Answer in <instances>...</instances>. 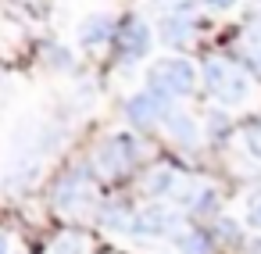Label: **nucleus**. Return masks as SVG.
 <instances>
[{
	"label": "nucleus",
	"instance_id": "aec40b11",
	"mask_svg": "<svg viewBox=\"0 0 261 254\" xmlns=\"http://www.w3.org/2000/svg\"><path fill=\"white\" fill-rule=\"evenodd\" d=\"M250 254H261V240H254V243H250Z\"/></svg>",
	"mask_w": 261,
	"mask_h": 254
},
{
	"label": "nucleus",
	"instance_id": "ddd939ff",
	"mask_svg": "<svg viewBox=\"0 0 261 254\" xmlns=\"http://www.w3.org/2000/svg\"><path fill=\"white\" fill-rule=\"evenodd\" d=\"M175 247H179L182 254H207V243H204L200 233H179V236H175Z\"/></svg>",
	"mask_w": 261,
	"mask_h": 254
},
{
	"label": "nucleus",
	"instance_id": "a211bd4d",
	"mask_svg": "<svg viewBox=\"0 0 261 254\" xmlns=\"http://www.w3.org/2000/svg\"><path fill=\"white\" fill-rule=\"evenodd\" d=\"M247 150L261 161V129H250V133H247Z\"/></svg>",
	"mask_w": 261,
	"mask_h": 254
},
{
	"label": "nucleus",
	"instance_id": "9b49d317",
	"mask_svg": "<svg viewBox=\"0 0 261 254\" xmlns=\"http://www.w3.org/2000/svg\"><path fill=\"white\" fill-rule=\"evenodd\" d=\"M50 254H86V236L79 233H61L50 247Z\"/></svg>",
	"mask_w": 261,
	"mask_h": 254
},
{
	"label": "nucleus",
	"instance_id": "2eb2a0df",
	"mask_svg": "<svg viewBox=\"0 0 261 254\" xmlns=\"http://www.w3.org/2000/svg\"><path fill=\"white\" fill-rule=\"evenodd\" d=\"M247 54H250V61L261 68V22L247 29Z\"/></svg>",
	"mask_w": 261,
	"mask_h": 254
},
{
	"label": "nucleus",
	"instance_id": "dca6fc26",
	"mask_svg": "<svg viewBox=\"0 0 261 254\" xmlns=\"http://www.w3.org/2000/svg\"><path fill=\"white\" fill-rule=\"evenodd\" d=\"M47 58H50V65H58V68H68V65H72V54H68L65 47H50Z\"/></svg>",
	"mask_w": 261,
	"mask_h": 254
},
{
	"label": "nucleus",
	"instance_id": "f8f14e48",
	"mask_svg": "<svg viewBox=\"0 0 261 254\" xmlns=\"http://www.w3.org/2000/svg\"><path fill=\"white\" fill-rule=\"evenodd\" d=\"M165 40H168V43H186V40H190V22L179 18V15H172V18L165 22Z\"/></svg>",
	"mask_w": 261,
	"mask_h": 254
},
{
	"label": "nucleus",
	"instance_id": "f03ea898",
	"mask_svg": "<svg viewBox=\"0 0 261 254\" xmlns=\"http://www.w3.org/2000/svg\"><path fill=\"white\" fill-rule=\"evenodd\" d=\"M204 86L222 100V104H243L250 97V83L243 79V72H236L225 61H207L204 65Z\"/></svg>",
	"mask_w": 261,
	"mask_h": 254
},
{
	"label": "nucleus",
	"instance_id": "1a4fd4ad",
	"mask_svg": "<svg viewBox=\"0 0 261 254\" xmlns=\"http://www.w3.org/2000/svg\"><path fill=\"white\" fill-rule=\"evenodd\" d=\"M175 186H179V175L172 168H154L147 175V193H154V197H168V193H175Z\"/></svg>",
	"mask_w": 261,
	"mask_h": 254
},
{
	"label": "nucleus",
	"instance_id": "0eeeda50",
	"mask_svg": "<svg viewBox=\"0 0 261 254\" xmlns=\"http://www.w3.org/2000/svg\"><path fill=\"white\" fill-rule=\"evenodd\" d=\"M147 50H150V29H147V22H129L125 33H122V58L125 61H140Z\"/></svg>",
	"mask_w": 261,
	"mask_h": 254
},
{
	"label": "nucleus",
	"instance_id": "4468645a",
	"mask_svg": "<svg viewBox=\"0 0 261 254\" xmlns=\"http://www.w3.org/2000/svg\"><path fill=\"white\" fill-rule=\"evenodd\" d=\"M129 225H133V218H125V211H118V208L104 211V229L108 233H129Z\"/></svg>",
	"mask_w": 261,
	"mask_h": 254
},
{
	"label": "nucleus",
	"instance_id": "f3484780",
	"mask_svg": "<svg viewBox=\"0 0 261 254\" xmlns=\"http://www.w3.org/2000/svg\"><path fill=\"white\" fill-rule=\"evenodd\" d=\"M247 225L261 233V197H257V200H250V208H247Z\"/></svg>",
	"mask_w": 261,
	"mask_h": 254
},
{
	"label": "nucleus",
	"instance_id": "20e7f679",
	"mask_svg": "<svg viewBox=\"0 0 261 254\" xmlns=\"http://www.w3.org/2000/svg\"><path fill=\"white\" fill-rule=\"evenodd\" d=\"M175 225V215L165 208V204H147L143 211H136L133 215V225H129V233L133 236H165L168 229Z\"/></svg>",
	"mask_w": 261,
	"mask_h": 254
},
{
	"label": "nucleus",
	"instance_id": "9d476101",
	"mask_svg": "<svg viewBox=\"0 0 261 254\" xmlns=\"http://www.w3.org/2000/svg\"><path fill=\"white\" fill-rule=\"evenodd\" d=\"M111 33H115V22H111V18H93V22L83 29V43H86V47L108 43V40H111Z\"/></svg>",
	"mask_w": 261,
	"mask_h": 254
},
{
	"label": "nucleus",
	"instance_id": "f257e3e1",
	"mask_svg": "<svg viewBox=\"0 0 261 254\" xmlns=\"http://www.w3.org/2000/svg\"><path fill=\"white\" fill-rule=\"evenodd\" d=\"M193 86H197V68L186 58H168L150 72V93L161 100L186 97V93H193Z\"/></svg>",
	"mask_w": 261,
	"mask_h": 254
},
{
	"label": "nucleus",
	"instance_id": "7ed1b4c3",
	"mask_svg": "<svg viewBox=\"0 0 261 254\" xmlns=\"http://www.w3.org/2000/svg\"><path fill=\"white\" fill-rule=\"evenodd\" d=\"M90 200H93V186H90L83 175H68V179L58 186V193H54V208L65 211V215H79V211H86Z\"/></svg>",
	"mask_w": 261,
	"mask_h": 254
},
{
	"label": "nucleus",
	"instance_id": "39448f33",
	"mask_svg": "<svg viewBox=\"0 0 261 254\" xmlns=\"http://www.w3.org/2000/svg\"><path fill=\"white\" fill-rule=\"evenodd\" d=\"M133 154H136V147H133V140H129V136H111V140L100 147L97 165H100V172H104V175H122V172L129 168Z\"/></svg>",
	"mask_w": 261,
	"mask_h": 254
},
{
	"label": "nucleus",
	"instance_id": "423d86ee",
	"mask_svg": "<svg viewBox=\"0 0 261 254\" xmlns=\"http://www.w3.org/2000/svg\"><path fill=\"white\" fill-rule=\"evenodd\" d=\"M165 104H168V100H161V97H154V93H133V97H129V118H133L136 125L168 122L172 111H168Z\"/></svg>",
	"mask_w": 261,
	"mask_h": 254
},
{
	"label": "nucleus",
	"instance_id": "6ab92c4d",
	"mask_svg": "<svg viewBox=\"0 0 261 254\" xmlns=\"http://www.w3.org/2000/svg\"><path fill=\"white\" fill-rule=\"evenodd\" d=\"M222 236H229V240H236V225H232V218H225V222H222Z\"/></svg>",
	"mask_w": 261,
	"mask_h": 254
},
{
	"label": "nucleus",
	"instance_id": "6e6552de",
	"mask_svg": "<svg viewBox=\"0 0 261 254\" xmlns=\"http://www.w3.org/2000/svg\"><path fill=\"white\" fill-rule=\"evenodd\" d=\"M165 125H168L172 140H179V143H197V136H200L197 118H190V115H182V111H172V118H168Z\"/></svg>",
	"mask_w": 261,
	"mask_h": 254
}]
</instances>
